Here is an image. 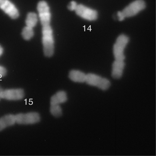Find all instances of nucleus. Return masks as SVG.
<instances>
[{
  "instance_id": "obj_1",
  "label": "nucleus",
  "mask_w": 156,
  "mask_h": 156,
  "mask_svg": "<svg viewBox=\"0 0 156 156\" xmlns=\"http://www.w3.org/2000/svg\"><path fill=\"white\" fill-rule=\"evenodd\" d=\"M42 41L44 55L51 56L54 50V40L52 29L50 25L42 26Z\"/></svg>"
},
{
  "instance_id": "obj_2",
  "label": "nucleus",
  "mask_w": 156,
  "mask_h": 156,
  "mask_svg": "<svg viewBox=\"0 0 156 156\" xmlns=\"http://www.w3.org/2000/svg\"><path fill=\"white\" fill-rule=\"evenodd\" d=\"M146 4L143 0H136L126 6L122 11L118 12L116 17L120 21L126 17L133 16L144 9Z\"/></svg>"
},
{
  "instance_id": "obj_3",
  "label": "nucleus",
  "mask_w": 156,
  "mask_h": 156,
  "mask_svg": "<svg viewBox=\"0 0 156 156\" xmlns=\"http://www.w3.org/2000/svg\"><path fill=\"white\" fill-rule=\"evenodd\" d=\"M129 41V37L125 34H121L117 38L113 46V51L115 60L124 61V49Z\"/></svg>"
},
{
  "instance_id": "obj_4",
  "label": "nucleus",
  "mask_w": 156,
  "mask_h": 156,
  "mask_svg": "<svg viewBox=\"0 0 156 156\" xmlns=\"http://www.w3.org/2000/svg\"><path fill=\"white\" fill-rule=\"evenodd\" d=\"M85 82L102 90H107L110 86V82L108 79L92 73L86 74Z\"/></svg>"
},
{
  "instance_id": "obj_5",
  "label": "nucleus",
  "mask_w": 156,
  "mask_h": 156,
  "mask_svg": "<svg viewBox=\"0 0 156 156\" xmlns=\"http://www.w3.org/2000/svg\"><path fill=\"white\" fill-rule=\"evenodd\" d=\"M38 16L42 26L50 25L51 14L50 7L45 1H40L37 4Z\"/></svg>"
},
{
  "instance_id": "obj_6",
  "label": "nucleus",
  "mask_w": 156,
  "mask_h": 156,
  "mask_svg": "<svg viewBox=\"0 0 156 156\" xmlns=\"http://www.w3.org/2000/svg\"><path fill=\"white\" fill-rule=\"evenodd\" d=\"M16 123L19 124H32L38 122L40 116L37 112H31L20 113L15 115Z\"/></svg>"
},
{
  "instance_id": "obj_7",
  "label": "nucleus",
  "mask_w": 156,
  "mask_h": 156,
  "mask_svg": "<svg viewBox=\"0 0 156 156\" xmlns=\"http://www.w3.org/2000/svg\"><path fill=\"white\" fill-rule=\"evenodd\" d=\"M75 11L79 16L88 21H94L98 18L96 11L82 4H78Z\"/></svg>"
},
{
  "instance_id": "obj_8",
  "label": "nucleus",
  "mask_w": 156,
  "mask_h": 156,
  "mask_svg": "<svg viewBox=\"0 0 156 156\" xmlns=\"http://www.w3.org/2000/svg\"><path fill=\"white\" fill-rule=\"evenodd\" d=\"M24 96L23 90L20 88L2 90L0 94L1 98L9 101L22 99Z\"/></svg>"
},
{
  "instance_id": "obj_9",
  "label": "nucleus",
  "mask_w": 156,
  "mask_h": 156,
  "mask_svg": "<svg viewBox=\"0 0 156 156\" xmlns=\"http://www.w3.org/2000/svg\"><path fill=\"white\" fill-rule=\"evenodd\" d=\"M0 9L12 19H16L19 16L18 9L9 0H2L0 2Z\"/></svg>"
},
{
  "instance_id": "obj_10",
  "label": "nucleus",
  "mask_w": 156,
  "mask_h": 156,
  "mask_svg": "<svg viewBox=\"0 0 156 156\" xmlns=\"http://www.w3.org/2000/svg\"><path fill=\"white\" fill-rule=\"evenodd\" d=\"M125 65L124 61L115 60L112 65V75L113 78L119 79L121 77Z\"/></svg>"
},
{
  "instance_id": "obj_11",
  "label": "nucleus",
  "mask_w": 156,
  "mask_h": 156,
  "mask_svg": "<svg viewBox=\"0 0 156 156\" xmlns=\"http://www.w3.org/2000/svg\"><path fill=\"white\" fill-rule=\"evenodd\" d=\"M16 123L15 115L9 114L0 118V131Z\"/></svg>"
},
{
  "instance_id": "obj_12",
  "label": "nucleus",
  "mask_w": 156,
  "mask_h": 156,
  "mask_svg": "<svg viewBox=\"0 0 156 156\" xmlns=\"http://www.w3.org/2000/svg\"><path fill=\"white\" fill-rule=\"evenodd\" d=\"M66 93L63 91H60L53 95L51 98L50 105H60L67 100Z\"/></svg>"
},
{
  "instance_id": "obj_13",
  "label": "nucleus",
  "mask_w": 156,
  "mask_h": 156,
  "mask_svg": "<svg viewBox=\"0 0 156 156\" xmlns=\"http://www.w3.org/2000/svg\"><path fill=\"white\" fill-rule=\"evenodd\" d=\"M86 74L83 72L77 70H72L70 71L69 76L72 81L78 83L85 82Z\"/></svg>"
},
{
  "instance_id": "obj_14",
  "label": "nucleus",
  "mask_w": 156,
  "mask_h": 156,
  "mask_svg": "<svg viewBox=\"0 0 156 156\" xmlns=\"http://www.w3.org/2000/svg\"><path fill=\"white\" fill-rule=\"evenodd\" d=\"M38 21L37 15L34 12H30L27 15L25 23L26 26L33 28L36 26Z\"/></svg>"
},
{
  "instance_id": "obj_15",
  "label": "nucleus",
  "mask_w": 156,
  "mask_h": 156,
  "mask_svg": "<svg viewBox=\"0 0 156 156\" xmlns=\"http://www.w3.org/2000/svg\"><path fill=\"white\" fill-rule=\"evenodd\" d=\"M34 34L33 28L26 26L23 29L22 35L25 40H29L34 36Z\"/></svg>"
},
{
  "instance_id": "obj_16",
  "label": "nucleus",
  "mask_w": 156,
  "mask_h": 156,
  "mask_svg": "<svg viewBox=\"0 0 156 156\" xmlns=\"http://www.w3.org/2000/svg\"><path fill=\"white\" fill-rule=\"evenodd\" d=\"M50 112L53 116L58 117L62 114V108L59 105H50Z\"/></svg>"
},
{
  "instance_id": "obj_17",
  "label": "nucleus",
  "mask_w": 156,
  "mask_h": 156,
  "mask_svg": "<svg viewBox=\"0 0 156 156\" xmlns=\"http://www.w3.org/2000/svg\"><path fill=\"white\" fill-rule=\"evenodd\" d=\"M78 4L74 1L70 2L68 5V9L70 11H75L78 6Z\"/></svg>"
},
{
  "instance_id": "obj_18",
  "label": "nucleus",
  "mask_w": 156,
  "mask_h": 156,
  "mask_svg": "<svg viewBox=\"0 0 156 156\" xmlns=\"http://www.w3.org/2000/svg\"><path fill=\"white\" fill-rule=\"evenodd\" d=\"M6 73V69L3 66H0V77L5 76Z\"/></svg>"
},
{
  "instance_id": "obj_19",
  "label": "nucleus",
  "mask_w": 156,
  "mask_h": 156,
  "mask_svg": "<svg viewBox=\"0 0 156 156\" xmlns=\"http://www.w3.org/2000/svg\"><path fill=\"white\" fill-rule=\"evenodd\" d=\"M3 52V49L2 47L0 45V56L2 55Z\"/></svg>"
},
{
  "instance_id": "obj_20",
  "label": "nucleus",
  "mask_w": 156,
  "mask_h": 156,
  "mask_svg": "<svg viewBox=\"0 0 156 156\" xmlns=\"http://www.w3.org/2000/svg\"><path fill=\"white\" fill-rule=\"evenodd\" d=\"M2 89L0 87V98H0V94H1V91H2Z\"/></svg>"
},
{
  "instance_id": "obj_21",
  "label": "nucleus",
  "mask_w": 156,
  "mask_h": 156,
  "mask_svg": "<svg viewBox=\"0 0 156 156\" xmlns=\"http://www.w3.org/2000/svg\"><path fill=\"white\" fill-rule=\"evenodd\" d=\"M2 0H0V2Z\"/></svg>"
}]
</instances>
